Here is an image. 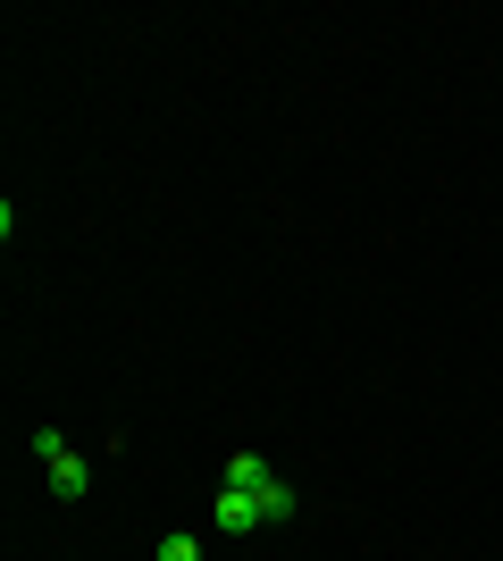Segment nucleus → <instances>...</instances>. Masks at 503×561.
Here are the masks:
<instances>
[{
  "mask_svg": "<svg viewBox=\"0 0 503 561\" xmlns=\"http://www.w3.org/2000/svg\"><path fill=\"white\" fill-rule=\"evenodd\" d=\"M218 486L252 494V503H261V519H294V486H286V478H277V469L261 461V453H236V461L218 469Z\"/></svg>",
  "mask_w": 503,
  "mask_h": 561,
  "instance_id": "nucleus-1",
  "label": "nucleus"
},
{
  "mask_svg": "<svg viewBox=\"0 0 503 561\" xmlns=\"http://www.w3.org/2000/svg\"><path fill=\"white\" fill-rule=\"evenodd\" d=\"M34 461H43V478H50V494H59V503H76V494H84V461L68 453V436H59V427H34Z\"/></svg>",
  "mask_w": 503,
  "mask_h": 561,
  "instance_id": "nucleus-2",
  "label": "nucleus"
},
{
  "mask_svg": "<svg viewBox=\"0 0 503 561\" xmlns=\"http://www.w3.org/2000/svg\"><path fill=\"white\" fill-rule=\"evenodd\" d=\"M252 528H261V503L236 494V486H218V537H252Z\"/></svg>",
  "mask_w": 503,
  "mask_h": 561,
  "instance_id": "nucleus-3",
  "label": "nucleus"
},
{
  "mask_svg": "<svg viewBox=\"0 0 503 561\" xmlns=\"http://www.w3.org/2000/svg\"><path fill=\"white\" fill-rule=\"evenodd\" d=\"M151 561H202V537H185V528H176V537H160V553Z\"/></svg>",
  "mask_w": 503,
  "mask_h": 561,
  "instance_id": "nucleus-4",
  "label": "nucleus"
}]
</instances>
